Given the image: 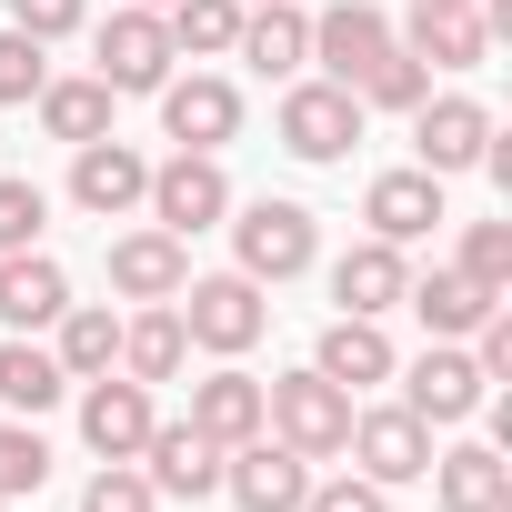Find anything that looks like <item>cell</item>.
I'll use <instances>...</instances> for the list:
<instances>
[{"label":"cell","mask_w":512,"mask_h":512,"mask_svg":"<svg viewBox=\"0 0 512 512\" xmlns=\"http://www.w3.org/2000/svg\"><path fill=\"white\" fill-rule=\"evenodd\" d=\"M262 432H282L302 462H342V442H352V392L322 382L312 362H302V372H272V382H262Z\"/></svg>","instance_id":"cell-1"},{"label":"cell","mask_w":512,"mask_h":512,"mask_svg":"<svg viewBox=\"0 0 512 512\" xmlns=\"http://www.w3.org/2000/svg\"><path fill=\"white\" fill-rule=\"evenodd\" d=\"M171 312H181L191 352H211V362H241L251 342L272 332V302H262V282H251V272H211V282H181V292H171Z\"/></svg>","instance_id":"cell-2"},{"label":"cell","mask_w":512,"mask_h":512,"mask_svg":"<svg viewBox=\"0 0 512 512\" xmlns=\"http://www.w3.org/2000/svg\"><path fill=\"white\" fill-rule=\"evenodd\" d=\"M272 131H282V151H292V161L332 171V161H352V141H362V101H352L342 81H282Z\"/></svg>","instance_id":"cell-3"},{"label":"cell","mask_w":512,"mask_h":512,"mask_svg":"<svg viewBox=\"0 0 512 512\" xmlns=\"http://www.w3.org/2000/svg\"><path fill=\"white\" fill-rule=\"evenodd\" d=\"M141 211H151L171 241H191V231H221V221H231V171H221V151H171V161H151V191H141Z\"/></svg>","instance_id":"cell-4"},{"label":"cell","mask_w":512,"mask_h":512,"mask_svg":"<svg viewBox=\"0 0 512 512\" xmlns=\"http://www.w3.org/2000/svg\"><path fill=\"white\" fill-rule=\"evenodd\" d=\"M231 251H241V272L272 292V282H302V272H312L322 231H312V211H302V201H241V221H231Z\"/></svg>","instance_id":"cell-5"},{"label":"cell","mask_w":512,"mask_h":512,"mask_svg":"<svg viewBox=\"0 0 512 512\" xmlns=\"http://www.w3.org/2000/svg\"><path fill=\"white\" fill-rule=\"evenodd\" d=\"M91 51H101V81H111V101H131V91H161L171 81V21L161 11H141V0H121V11L91 31Z\"/></svg>","instance_id":"cell-6"},{"label":"cell","mask_w":512,"mask_h":512,"mask_svg":"<svg viewBox=\"0 0 512 512\" xmlns=\"http://www.w3.org/2000/svg\"><path fill=\"white\" fill-rule=\"evenodd\" d=\"M392 382H402V412H422V422H472L492 402V382L462 342H422V362H392Z\"/></svg>","instance_id":"cell-7"},{"label":"cell","mask_w":512,"mask_h":512,"mask_svg":"<svg viewBox=\"0 0 512 512\" xmlns=\"http://www.w3.org/2000/svg\"><path fill=\"white\" fill-rule=\"evenodd\" d=\"M342 452L362 462V482L402 492V482H422V472H432V422H422V412H402V402H372V412H352V442H342Z\"/></svg>","instance_id":"cell-8"},{"label":"cell","mask_w":512,"mask_h":512,"mask_svg":"<svg viewBox=\"0 0 512 512\" xmlns=\"http://www.w3.org/2000/svg\"><path fill=\"white\" fill-rule=\"evenodd\" d=\"M221 492H231L241 512H302L312 462H302L282 432H251V442H231V452H221Z\"/></svg>","instance_id":"cell-9"},{"label":"cell","mask_w":512,"mask_h":512,"mask_svg":"<svg viewBox=\"0 0 512 512\" xmlns=\"http://www.w3.org/2000/svg\"><path fill=\"white\" fill-rule=\"evenodd\" d=\"M81 392V442L101 452V462H141V442H151V382H131V372H101V382H71Z\"/></svg>","instance_id":"cell-10"},{"label":"cell","mask_w":512,"mask_h":512,"mask_svg":"<svg viewBox=\"0 0 512 512\" xmlns=\"http://www.w3.org/2000/svg\"><path fill=\"white\" fill-rule=\"evenodd\" d=\"M482 141H492V111H482L472 91H432V101L412 111V151H422V171H432V181L472 171V161H482Z\"/></svg>","instance_id":"cell-11"},{"label":"cell","mask_w":512,"mask_h":512,"mask_svg":"<svg viewBox=\"0 0 512 512\" xmlns=\"http://www.w3.org/2000/svg\"><path fill=\"white\" fill-rule=\"evenodd\" d=\"M141 191H151V161H141L121 131H101V141H81V151H71V201H81L91 221L141 211Z\"/></svg>","instance_id":"cell-12"},{"label":"cell","mask_w":512,"mask_h":512,"mask_svg":"<svg viewBox=\"0 0 512 512\" xmlns=\"http://www.w3.org/2000/svg\"><path fill=\"white\" fill-rule=\"evenodd\" d=\"M141 472H151L161 502H211V492H221V442H211L201 422H151Z\"/></svg>","instance_id":"cell-13"},{"label":"cell","mask_w":512,"mask_h":512,"mask_svg":"<svg viewBox=\"0 0 512 512\" xmlns=\"http://www.w3.org/2000/svg\"><path fill=\"white\" fill-rule=\"evenodd\" d=\"M161 131H171V151H221V141L241 131V91H231L221 71L161 81Z\"/></svg>","instance_id":"cell-14"},{"label":"cell","mask_w":512,"mask_h":512,"mask_svg":"<svg viewBox=\"0 0 512 512\" xmlns=\"http://www.w3.org/2000/svg\"><path fill=\"white\" fill-rule=\"evenodd\" d=\"M382 51H392V21L372 11V0H332V11H312V61H322V81L352 91Z\"/></svg>","instance_id":"cell-15"},{"label":"cell","mask_w":512,"mask_h":512,"mask_svg":"<svg viewBox=\"0 0 512 512\" xmlns=\"http://www.w3.org/2000/svg\"><path fill=\"white\" fill-rule=\"evenodd\" d=\"M181 282H191V241H171L161 221H141V231L111 241V292L121 302H171Z\"/></svg>","instance_id":"cell-16"},{"label":"cell","mask_w":512,"mask_h":512,"mask_svg":"<svg viewBox=\"0 0 512 512\" xmlns=\"http://www.w3.org/2000/svg\"><path fill=\"white\" fill-rule=\"evenodd\" d=\"M71 312V272L51 262V251L31 241V251H0V322L11 332H51Z\"/></svg>","instance_id":"cell-17"},{"label":"cell","mask_w":512,"mask_h":512,"mask_svg":"<svg viewBox=\"0 0 512 512\" xmlns=\"http://www.w3.org/2000/svg\"><path fill=\"white\" fill-rule=\"evenodd\" d=\"M231 61H251L262 81H302V61H312V11H292V0H251Z\"/></svg>","instance_id":"cell-18"},{"label":"cell","mask_w":512,"mask_h":512,"mask_svg":"<svg viewBox=\"0 0 512 512\" xmlns=\"http://www.w3.org/2000/svg\"><path fill=\"white\" fill-rule=\"evenodd\" d=\"M362 221H372V241H392V251H412L432 221H442V181L412 161V171H382L372 191H362Z\"/></svg>","instance_id":"cell-19"},{"label":"cell","mask_w":512,"mask_h":512,"mask_svg":"<svg viewBox=\"0 0 512 512\" xmlns=\"http://www.w3.org/2000/svg\"><path fill=\"white\" fill-rule=\"evenodd\" d=\"M402 302L422 312V332H432V342H472V322H482L492 302H512V292H482L462 262H432L422 282H402Z\"/></svg>","instance_id":"cell-20"},{"label":"cell","mask_w":512,"mask_h":512,"mask_svg":"<svg viewBox=\"0 0 512 512\" xmlns=\"http://www.w3.org/2000/svg\"><path fill=\"white\" fill-rule=\"evenodd\" d=\"M432 492H442V512H512V462H502V442H452V452H432Z\"/></svg>","instance_id":"cell-21"},{"label":"cell","mask_w":512,"mask_h":512,"mask_svg":"<svg viewBox=\"0 0 512 512\" xmlns=\"http://www.w3.org/2000/svg\"><path fill=\"white\" fill-rule=\"evenodd\" d=\"M402 282H412V262L392 241H352L342 262H332V302L352 312V322H382V312H402Z\"/></svg>","instance_id":"cell-22"},{"label":"cell","mask_w":512,"mask_h":512,"mask_svg":"<svg viewBox=\"0 0 512 512\" xmlns=\"http://www.w3.org/2000/svg\"><path fill=\"white\" fill-rule=\"evenodd\" d=\"M392 332L382 322H352V312H332V332L312 342V372L322 382H342V392H372V382H392Z\"/></svg>","instance_id":"cell-23"},{"label":"cell","mask_w":512,"mask_h":512,"mask_svg":"<svg viewBox=\"0 0 512 512\" xmlns=\"http://www.w3.org/2000/svg\"><path fill=\"white\" fill-rule=\"evenodd\" d=\"M181 362H191V332H181V312L171 302H141L131 322H121V362L111 372H131V382H181Z\"/></svg>","instance_id":"cell-24"},{"label":"cell","mask_w":512,"mask_h":512,"mask_svg":"<svg viewBox=\"0 0 512 512\" xmlns=\"http://www.w3.org/2000/svg\"><path fill=\"white\" fill-rule=\"evenodd\" d=\"M422 71H482V51H492V31H482V11H412L402 31H392Z\"/></svg>","instance_id":"cell-25"},{"label":"cell","mask_w":512,"mask_h":512,"mask_svg":"<svg viewBox=\"0 0 512 512\" xmlns=\"http://www.w3.org/2000/svg\"><path fill=\"white\" fill-rule=\"evenodd\" d=\"M191 422L231 452V442H251V432H262V382H251L241 362H221V372H201L191 382Z\"/></svg>","instance_id":"cell-26"},{"label":"cell","mask_w":512,"mask_h":512,"mask_svg":"<svg viewBox=\"0 0 512 512\" xmlns=\"http://www.w3.org/2000/svg\"><path fill=\"white\" fill-rule=\"evenodd\" d=\"M51 362H61L71 382H101V372L121 362V312H111V302H71V312L51 322Z\"/></svg>","instance_id":"cell-27"},{"label":"cell","mask_w":512,"mask_h":512,"mask_svg":"<svg viewBox=\"0 0 512 512\" xmlns=\"http://www.w3.org/2000/svg\"><path fill=\"white\" fill-rule=\"evenodd\" d=\"M31 111H41V131H51V141H71V151H81V141H101V131H111V81H101V71H81V81H41V101H31Z\"/></svg>","instance_id":"cell-28"},{"label":"cell","mask_w":512,"mask_h":512,"mask_svg":"<svg viewBox=\"0 0 512 512\" xmlns=\"http://www.w3.org/2000/svg\"><path fill=\"white\" fill-rule=\"evenodd\" d=\"M61 392H71V372H61V362H51L31 332H11V342H0V402H11L21 422H41Z\"/></svg>","instance_id":"cell-29"},{"label":"cell","mask_w":512,"mask_h":512,"mask_svg":"<svg viewBox=\"0 0 512 512\" xmlns=\"http://www.w3.org/2000/svg\"><path fill=\"white\" fill-rule=\"evenodd\" d=\"M171 51H191V61H231V41H241V0H171Z\"/></svg>","instance_id":"cell-30"},{"label":"cell","mask_w":512,"mask_h":512,"mask_svg":"<svg viewBox=\"0 0 512 512\" xmlns=\"http://www.w3.org/2000/svg\"><path fill=\"white\" fill-rule=\"evenodd\" d=\"M352 101H362V111H422V101H432V71H422V61L392 41V51H382V61L352 81Z\"/></svg>","instance_id":"cell-31"},{"label":"cell","mask_w":512,"mask_h":512,"mask_svg":"<svg viewBox=\"0 0 512 512\" xmlns=\"http://www.w3.org/2000/svg\"><path fill=\"white\" fill-rule=\"evenodd\" d=\"M41 482H51L41 422H0V502H21V492H41Z\"/></svg>","instance_id":"cell-32"},{"label":"cell","mask_w":512,"mask_h":512,"mask_svg":"<svg viewBox=\"0 0 512 512\" xmlns=\"http://www.w3.org/2000/svg\"><path fill=\"white\" fill-rule=\"evenodd\" d=\"M81 512H161V492H151L141 462H101V472L81 482Z\"/></svg>","instance_id":"cell-33"},{"label":"cell","mask_w":512,"mask_h":512,"mask_svg":"<svg viewBox=\"0 0 512 512\" xmlns=\"http://www.w3.org/2000/svg\"><path fill=\"white\" fill-rule=\"evenodd\" d=\"M41 221H51V191H41V181H21V171H0V251H31V241H41Z\"/></svg>","instance_id":"cell-34"},{"label":"cell","mask_w":512,"mask_h":512,"mask_svg":"<svg viewBox=\"0 0 512 512\" xmlns=\"http://www.w3.org/2000/svg\"><path fill=\"white\" fill-rule=\"evenodd\" d=\"M41 81H51V41L0 31V101H41Z\"/></svg>","instance_id":"cell-35"},{"label":"cell","mask_w":512,"mask_h":512,"mask_svg":"<svg viewBox=\"0 0 512 512\" xmlns=\"http://www.w3.org/2000/svg\"><path fill=\"white\" fill-rule=\"evenodd\" d=\"M462 272L482 292H512V221H472L462 231Z\"/></svg>","instance_id":"cell-36"},{"label":"cell","mask_w":512,"mask_h":512,"mask_svg":"<svg viewBox=\"0 0 512 512\" xmlns=\"http://www.w3.org/2000/svg\"><path fill=\"white\" fill-rule=\"evenodd\" d=\"M302 512H392V492L382 482H362V472H312V492H302Z\"/></svg>","instance_id":"cell-37"},{"label":"cell","mask_w":512,"mask_h":512,"mask_svg":"<svg viewBox=\"0 0 512 512\" xmlns=\"http://www.w3.org/2000/svg\"><path fill=\"white\" fill-rule=\"evenodd\" d=\"M91 21V0H11V31H31V41H71Z\"/></svg>","instance_id":"cell-38"},{"label":"cell","mask_w":512,"mask_h":512,"mask_svg":"<svg viewBox=\"0 0 512 512\" xmlns=\"http://www.w3.org/2000/svg\"><path fill=\"white\" fill-rule=\"evenodd\" d=\"M412 11H472V0H412Z\"/></svg>","instance_id":"cell-39"},{"label":"cell","mask_w":512,"mask_h":512,"mask_svg":"<svg viewBox=\"0 0 512 512\" xmlns=\"http://www.w3.org/2000/svg\"><path fill=\"white\" fill-rule=\"evenodd\" d=\"M141 11H171V0H141Z\"/></svg>","instance_id":"cell-40"},{"label":"cell","mask_w":512,"mask_h":512,"mask_svg":"<svg viewBox=\"0 0 512 512\" xmlns=\"http://www.w3.org/2000/svg\"><path fill=\"white\" fill-rule=\"evenodd\" d=\"M0 512H11V502H0Z\"/></svg>","instance_id":"cell-41"},{"label":"cell","mask_w":512,"mask_h":512,"mask_svg":"<svg viewBox=\"0 0 512 512\" xmlns=\"http://www.w3.org/2000/svg\"><path fill=\"white\" fill-rule=\"evenodd\" d=\"M241 11H251V0H241Z\"/></svg>","instance_id":"cell-42"}]
</instances>
